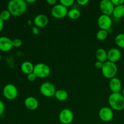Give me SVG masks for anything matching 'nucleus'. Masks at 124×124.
Instances as JSON below:
<instances>
[{
    "label": "nucleus",
    "instance_id": "obj_1",
    "mask_svg": "<svg viewBox=\"0 0 124 124\" xmlns=\"http://www.w3.org/2000/svg\"><path fill=\"white\" fill-rule=\"evenodd\" d=\"M27 8V3L24 0H11L7 4V10L11 15L19 16L25 13Z\"/></svg>",
    "mask_w": 124,
    "mask_h": 124
},
{
    "label": "nucleus",
    "instance_id": "obj_2",
    "mask_svg": "<svg viewBox=\"0 0 124 124\" xmlns=\"http://www.w3.org/2000/svg\"><path fill=\"white\" fill-rule=\"evenodd\" d=\"M108 103L111 108L116 111L124 109V97L120 93H112L108 97Z\"/></svg>",
    "mask_w": 124,
    "mask_h": 124
},
{
    "label": "nucleus",
    "instance_id": "obj_3",
    "mask_svg": "<svg viewBox=\"0 0 124 124\" xmlns=\"http://www.w3.org/2000/svg\"><path fill=\"white\" fill-rule=\"evenodd\" d=\"M103 76L107 79L113 78L117 73V67L115 63L107 61L101 69Z\"/></svg>",
    "mask_w": 124,
    "mask_h": 124
},
{
    "label": "nucleus",
    "instance_id": "obj_4",
    "mask_svg": "<svg viewBox=\"0 0 124 124\" xmlns=\"http://www.w3.org/2000/svg\"><path fill=\"white\" fill-rule=\"evenodd\" d=\"M33 73L37 78H44L50 73L49 66L44 63H38L34 66Z\"/></svg>",
    "mask_w": 124,
    "mask_h": 124
},
{
    "label": "nucleus",
    "instance_id": "obj_5",
    "mask_svg": "<svg viewBox=\"0 0 124 124\" xmlns=\"http://www.w3.org/2000/svg\"><path fill=\"white\" fill-rule=\"evenodd\" d=\"M18 92L16 87L12 84L6 85L3 88V94L6 99L13 100L18 96Z\"/></svg>",
    "mask_w": 124,
    "mask_h": 124
},
{
    "label": "nucleus",
    "instance_id": "obj_6",
    "mask_svg": "<svg viewBox=\"0 0 124 124\" xmlns=\"http://www.w3.org/2000/svg\"><path fill=\"white\" fill-rule=\"evenodd\" d=\"M51 13L53 17L58 19H61L67 15V8L61 4H58L53 6L51 10Z\"/></svg>",
    "mask_w": 124,
    "mask_h": 124
},
{
    "label": "nucleus",
    "instance_id": "obj_7",
    "mask_svg": "<svg viewBox=\"0 0 124 124\" xmlns=\"http://www.w3.org/2000/svg\"><path fill=\"white\" fill-rule=\"evenodd\" d=\"M41 94L46 97H52L56 93V88L54 85L50 82H45L40 87Z\"/></svg>",
    "mask_w": 124,
    "mask_h": 124
},
{
    "label": "nucleus",
    "instance_id": "obj_8",
    "mask_svg": "<svg viewBox=\"0 0 124 124\" xmlns=\"http://www.w3.org/2000/svg\"><path fill=\"white\" fill-rule=\"evenodd\" d=\"M74 119L73 113L68 108L61 110L59 115V121L62 124H70L73 122Z\"/></svg>",
    "mask_w": 124,
    "mask_h": 124
},
{
    "label": "nucleus",
    "instance_id": "obj_9",
    "mask_svg": "<svg viewBox=\"0 0 124 124\" xmlns=\"http://www.w3.org/2000/svg\"><path fill=\"white\" fill-rule=\"evenodd\" d=\"M99 7L103 15L110 16L113 15L115 6L111 2V0H102L100 2Z\"/></svg>",
    "mask_w": 124,
    "mask_h": 124
},
{
    "label": "nucleus",
    "instance_id": "obj_10",
    "mask_svg": "<svg viewBox=\"0 0 124 124\" xmlns=\"http://www.w3.org/2000/svg\"><path fill=\"white\" fill-rule=\"evenodd\" d=\"M98 24L101 29L108 31L110 30L112 25V19L110 16L101 15L98 18Z\"/></svg>",
    "mask_w": 124,
    "mask_h": 124
},
{
    "label": "nucleus",
    "instance_id": "obj_11",
    "mask_svg": "<svg viewBox=\"0 0 124 124\" xmlns=\"http://www.w3.org/2000/svg\"><path fill=\"white\" fill-rule=\"evenodd\" d=\"M99 118L105 122H110L113 118L114 113L113 110L107 107L101 108L99 112Z\"/></svg>",
    "mask_w": 124,
    "mask_h": 124
},
{
    "label": "nucleus",
    "instance_id": "obj_12",
    "mask_svg": "<svg viewBox=\"0 0 124 124\" xmlns=\"http://www.w3.org/2000/svg\"><path fill=\"white\" fill-rule=\"evenodd\" d=\"M12 40L6 36L0 37V50L2 52H8L13 48Z\"/></svg>",
    "mask_w": 124,
    "mask_h": 124
},
{
    "label": "nucleus",
    "instance_id": "obj_13",
    "mask_svg": "<svg viewBox=\"0 0 124 124\" xmlns=\"http://www.w3.org/2000/svg\"><path fill=\"white\" fill-rule=\"evenodd\" d=\"M121 58V52L118 48H112L107 52V59L108 61L116 62Z\"/></svg>",
    "mask_w": 124,
    "mask_h": 124
},
{
    "label": "nucleus",
    "instance_id": "obj_14",
    "mask_svg": "<svg viewBox=\"0 0 124 124\" xmlns=\"http://www.w3.org/2000/svg\"><path fill=\"white\" fill-rule=\"evenodd\" d=\"M109 87L113 93H120L122 89V82L117 78H113L110 79Z\"/></svg>",
    "mask_w": 124,
    "mask_h": 124
},
{
    "label": "nucleus",
    "instance_id": "obj_15",
    "mask_svg": "<svg viewBox=\"0 0 124 124\" xmlns=\"http://www.w3.org/2000/svg\"><path fill=\"white\" fill-rule=\"evenodd\" d=\"M33 21L37 27H44L48 24V18L46 15L40 14L35 16Z\"/></svg>",
    "mask_w": 124,
    "mask_h": 124
},
{
    "label": "nucleus",
    "instance_id": "obj_16",
    "mask_svg": "<svg viewBox=\"0 0 124 124\" xmlns=\"http://www.w3.org/2000/svg\"><path fill=\"white\" fill-rule=\"evenodd\" d=\"M24 104L27 108L30 110H36L39 106L38 101L32 96L27 97L24 101Z\"/></svg>",
    "mask_w": 124,
    "mask_h": 124
},
{
    "label": "nucleus",
    "instance_id": "obj_17",
    "mask_svg": "<svg viewBox=\"0 0 124 124\" xmlns=\"http://www.w3.org/2000/svg\"><path fill=\"white\" fill-rule=\"evenodd\" d=\"M21 71L26 75H29L33 72L34 66L32 63L30 61H24L21 65Z\"/></svg>",
    "mask_w": 124,
    "mask_h": 124
},
{
    "label": "nucleus",
    "instance_id": "obj_18",
    "mask_svg": "<svg viewBox=\"0 0 124 124\" xmlns=\"http://www.w3.org/2000/svg\"><path fill=\"white\" fill-rule=\"evenodd\" d=\"M96 57L98 61L104 63L107 60V52L104 48H98L96 52Z\"/></svg>",
    "mask_w": 124,
    "mask_h": 124
},
{
    "label": "nucleus",
    "instance_id": "obj_19",
    "mask_svg": "<svg viewBox=\"0 0 124 124\" xmlns=\"http://www.w3.org/2000/svg\"><path fill=\"white\" fill-rule=\"evenodd\" d=\"M113 15L115 18H124V4L121 5V6H115L114 8Z\"/></svg>",
    "mask_w": 124,
    "mask_h": 124
},
{
    "label": "nucleus",
    "instance_id": "obj_20",
    "mask_svg": "<svg viewBox=\"0 0 124 124\" xmlns=\"http://www.w3.org/2000/svg\"><path fill=\"white\" fill-rule=\"evenodd\" d=\"M55 98L60 101H64L68 98V93L64 90H59L56 92Z\"/></svg>",
    "mask_w": 124,
    "mask_h": 124
},
{
    "label": "nucleus",
    "instance_id": "obj_21",
    "mask_svg": "<svg viewBox=\"0 0 124 124\" xmlns=\"http://www.w3.org/2000/svg\"><path fill=\"white\" fill-rule=\"evenodd\" d=\"M80 13L79 10L76 8H72L70 9V10L68 11L67 16L71 19H77L78 18H79Z\"/></svg>",
    "mask_w": 124,
    "mask_h": 124
},
{
    "label": "nucleus",
    "instance_id": "obj_22",
    "mask_svg": "<svg viewBox=\"0 0 124 124\" xmlns=\"http://www.w3.org/2000/svg\"><path fill=\"white\" fill-rule=\"evenodd\" d=\"M115 42L120 48H124V33H119L115 38Z\"/></svg>",
    "mask_w": 124,
    "mask_h": 124
},
{
    "label": "nucleus",
    "instance_id": "obj_23",
    "mask_svg": "<svg viewBox=\"0 0 124 124\" xmlns=\"http://www.w3.org/2000/svg\"><path fill=\"white\" fill-rule=\"evenodd\" d=\"M108 31L101 29L96 33V38L100 40V41H104V40L106 39L108 36Z\"/></svg>",
    "mask_w": 124,
    "mask_h": 124
},
{
    "label": "nucleus",
    "instance_id": "obj_24",
    "mask_svg": "<svg viewBox=\"0 0 124 124\" xmlns=\"http://www.w3.org/2000/svg\"><path fill=\"white\" fill-rule=\"evenodd\" d=\"M11 16V14L9 12V11L8 10H2V12L0 13V18H1L3 21H7L10 19Z\"/></svg>",
    "mask_w": 124,
    "mask_h": 124
},
{
    "label": "nucleus",
    "instance_id": "obj_25",
    "mask_svg": "<svg viewBox=\"0 0 124 124\" xmlns=\"http://www.w3.org/2000/svg\"><path fill=\"white\" fill-rule=\"evenodd\" d=\"M74 2H75L74 0H61L60 4L67 8L68 7H70L72 6Z\"/></svg>",
    "mask_w": 124,
    "mask_h": 124
},
{
    "label": "nucleus",
    "instance_id": "obj_26",
    "mask_svg": "<svg viewBox=\"0 0 124 124\" xmlns=\"http://www.w3.org/2000/svg\"><path fill=\"white\" fill-rule=\"evenodd\" d=\"M12 44H13V47H19L22 46L23 44V42L20 39H15L12 40Z\"/></svg>",
    "mask_w": 124,
    "mask_h": 124
},
{
    "label": "nucleus",
    "instance_id": "obj_27",
    "mask_svg": "<svg viewBox=\"0 0 124 124\" xmlns=\"http://www.w3.org/2000/svg\"><path fill=\"white\" fill-rule=\"evenodd\" d=\"M36 78L37 77H36V76L35 75V73H34L33 72L27 75V79L29 80V81H30V82H33V81H35Z\"/></svg>",
    "mask_w": 124,
    "mask_h": 124
},
{
    "label": "nucleus",
    "instance_id": "obj_28",
    "mask_svg": "<svg viewBox=\"0 0 124 124\" xmlns=\"http://www.w3.org/2000/svg\"><path fill=\"white\" fill-rule=\"evenodd\" d=\"M111 2L115 6H118L124 4V0H111Z\"/></svg>",
    "mask_w": 124,
    "mask_h": 124
},
{
    "label": "nucleus",
    "instance_id": "obj_29",
    "mask_svg": "<svg viewBox=\"0 0 124 124\" xmlns=\"http://www.w3.org/2000/svg\"><path fill=\"white\" fill-rule=\"evenodd\" d=\"M5 111V105L3 103V102L0 100V116L4 113Z\"/></svg>",
    "mask_w": 124,
    "mask_h": 124
},
{
    "label": "nucleus",
    "instance_id": "obj_30",
    "mask_svg": "<svg viewBox=\"0 0 124 124\" xmlns=\"http://www.w3.org/2000/svg\"><path fill=\"white\" fill-rule=\"evenodd\" d=\"M89 1L88 0H77V2L80 6H84L88 3Z\"/></svg>",
    "mask_w": 124,
    "mask_h": 124
},
{
    "label": "nucleus",
    "instance_id": "obj_31",
    "mask_svg": "<svg viewBox=\"0 0 124 124\" xmlns=\"http://www.w3.org/2000/svg\"><path fill=\"white\" fill-rule=\"evenodd\" d=\"M103 65H104V63L101 62L100 61H98L96 62L95 64H94V65H95L96 67L98 69H102Z\"/></svg>",
    "mask_w": 124,
    "mask_h": 124
},
{
    "label": "nucleus",
    "instance_id": "obj_32",
    "mask_svg": "<svg viewBox=\"0 0 124 124\" xmlns=\"http://www.w3.org/2000/svg\"><path fill=\"white\" fill-rule=\"evenodd\" d=\"M32 32L33 33V34L35 35H38V34L39 33V29L37 27H34L32 28Z\"/></svg>",
    "mask_w": 124,
    "mask_h": 124
},
{
    "label": "nucleus",
    "instance_id": "obj_33",
    "mask_svg": "<svg viewBox=\"0 0 124 124\" xmlns=\"http://www.w3.org/2000/svg\"><path fill=\"white\" fill-rule=\"evenodd\" d=\"M47 2L49 5H55V4L57 2L56 0H47Z\"/></svg>",
    "mask_w": 124,
    "mask_h": 124
},
{
    "label": "nucleus",
    "instance_id": "obj_34",
    "mask_svg": "<svg viewBox=\"0 0 124 124\" xmlns=\"http://www.w3.org/2000/svg\"><path fill=\"white\" fill-rule=\"evenodd\" d=\"M4 27V21L1 19V18H0V32L2 30Z\"/></svg>",
    "mask_w": 124,
    "mask_h": 124
},
{
    "label": "nucleus",
    "instance_id": "obj_35",
    "mask_svg": "<svg viewBox=\"0 0 124 124\" xmlns=\"http://www.w3.org/2000/svg\"><path fill=\"white\" fill-rule=\"evenodd\" d=\"M27 2V3H33V2H36V0H27L25 1Z\"/></svg>",
    "mask_w": 124,
    "mask_h": 124
},
{
    "label": "nucleus",
    "instance_id": "obj_36",
    "mask_svg": "<svg viewBox=\"0 0 124 124\" xmlns=\"http://www.w3.org/2000/svg\"><path fill=\"white\" fill-rule=\"evenodd\" d=\"M122 95H123L124 97V88L123 89V91H122Z\"/></svg>",
    "mask_w": 124,
    "mask_h": 124
},
{
    "label": "nucleus",
    "instance_id": "obj_37",
    "mask_svg": "<svg viewBox=\"0 0 124 124\" xmlns=\"http://www.w3.org/2000/svg\"><path fill=\"white\" fill-rule=\"evenodd\" d=\"M1 55L0 54V60H1Z\"/></svg>",
    "mask_w": 124,
    "mask_h": 124
},
{
    "label": "nucleus",
    "instance_id": "obj_38",
    "mask_svg": "<svg viewBox=\"0 0 124 124\" xmlns=\"http://www.w3.org/2000/svg\"><path fill=\"white\" fill-rule=\"evenodd\" d=\"M123 19H124V18H123Z\"/></svg>",
    "mask_w": 124,
    "mask_h": 124
}]
</instances>
